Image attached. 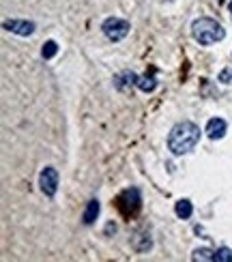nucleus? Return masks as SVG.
<instances>
[{"mask_svg":"<svg viewBox=\"0 0 232 262\" xmlns=\"http://www.w3.org/2000/svg\"><path fill=\"white\" fill-rule=\"evenodd\" d=\"M198 142H200V127L192 121L176 123L170 129V135H168V149L172 151V155L192 153Z\"/></svg>","mask_w":232,"mask_h":262,"instance_id":"1","label":"nucleus"},{"mask_svg":"<svg viewBox=\"0 0 232 262\" xmlns=\"http://www.w3.org/2000/svg\"><path fill=\"white\" fill-rule=\"evenodd\" d=\"M192 35L200 45H213L226 37V30L219 22H215V19L200 17L192 24Z\"/></svg>","mask_w":232,"mask_h":262,"instance_id":"2","label":"nucleus"},{"mask_svg":"<svg viewBox=\"0 0 232 262\" xmlns=\"http://www.w3.org/2000/svg\"><path fill=\"white\" fill-rule=\"evenodd\" d=\"M101 30L110 41H123L125 37L129 35L131 24L127 22V19H121V17H108L101 24Z\"/></svg>","mask_w":232,"mask_h":262,"instance_id":"3","label":"nucleus"},{"mask_svg":"<svg viewBox=\"0 0 232 262\" xmlns=\"http://www.w3.org/2000/svg\"><path fill=\"white\" fill-rule=\"evenodd\" d=\"M39 185H41V192H43L48 198H54L58 192V170L56 168H43L39 174Z\"/></svg>","mask_w":232,"mask_h":262,"instance_id":"4","label":"nucleus"},{"mask_svg":"<svg viewBox=\"0 0 232 262\" xmlns=\"http://www.w3.org/2000/svg\"><path fill=\"white\" fill-rule=\"evenodd\" d=\"M35 24L33 22H26V19H11V22H5V30L9 33H15L19 37H28L35 33Z\"/></svg>","mask_w":232,"mask_h":262,"instance_id":"5","label":"nucleus"},{"mask_svg":"<svg viewBox=\"0 0 232 262\" xmlns=\"http://www.w3.org/2000/svg\"><path fill=\"white\" fill-rule=\"evenodd\" d=\"M121 206L125 213H135L140 208V192L138 189H127L121 196Z\"/></svg>","mask_w":232,"mask_h":262,"instance_id":"6","label":"nucleus"},{"mask_svg":"<svg viewBox=\"0 0 232 262\" xmlns=\"http://www.w3.org/2000/svg\"><path fill=\"white\" fill-rule=\"evenodd\" d=\"M226 129H228V125L224 118H211L206 125V135L211 140H219L226 135Z\"/></svg>","mask_w":232,"mask_h":262,"instance_id":"7","label":"nucleus"},{"mask_svg":"<svg viewBox=\"0 0 232 262\" xmlns=\"http://www.w3.org/2000/svg\"><path fill=\"white\" fill-rule=\"evenodd\" d=\"M99 200H90L88 204H86V211H84V215H82V219H84V224L86 226H90V224H95V219H97V215H99Z\"/></svg>","mask_w":232,"mask_h":262,"instance_id":"8","label":"nucleus"},{"mask_svg":"<svg viewBox=\"0 0 232 262\" xmlns=\"http://www.w3.org/2000/svg\"><path fill=\"white\" fill-rule=\"evenodd\" d=\"M174 211H176V215L181 219H189V217H192V213H194V206H192V202H189V200H178L176 206H174Z\"/></svg>","mask_w":232,"mask_h":262,"instance_id":"9","label":"nucleus"},{"mask_svg":"<svg viewBox=\"0 0 232 262\" xmlns=\"http://www.w3.org/2000/svg\"><path fill=\"white\" fill-rule=\"evenodd\" d=\"M135 86L144 92H153L157 88V80L153 76H142V78H138V82H135Z\"/></svg>","mask_w":232,"mask_h":262,"instance_id":"10","label":"nucleus"},{"mask_svg":"<svg viewBox=\"0 0 232 262\" xmlns=\"http://www.w3.org/2000/svg\"><path fill=\"white\" fill-rule=\"evenodd\" d=\"M56 52H58L56 41H48V43H43V50H41V54H43V58H54Z\"/></svg>","mask_w":232,"mask_h":262,"instance_id":"11","label":"nucleus"},{"mask_svg":"<svg viewBox=\"0 0 232 262\" xmlns=\"http://www.w3.org/2000/svg\"><path fill=\"white\" fill-rule=\"evenodd\" d=\"M213 258H215V251H211V249H206V247L196 249L194 256H192V260H213Z\"/></svg>","mask_w":232,"mask_h":262,"instance_id":"12","label":"nucleus"},{"mask_svg":"<svg viewBox=\"0 0 232 262\" xmlns=\"http://www.w3.org/2000/svg\"><path fill=\"white\" fill-rule=\"evenodd\" d=\"M215 262H232V251L228 249V247H219L217 251H215V258H213Z\"/></svg>","mask_w":232,"mask_h":262,"instance_id":"13","label":"nucleus"},{"mask_svg":"<svg viewBox=\"0 0 232 262\" xmlns=\"http://www.w3.org/2000/svg\"><path fill=\"white\" fill-rule=\"evenodd\" d=\"M221 84H232V67H226L224 71L219 73V78H217Z\"/></svg>","mask_w":232,"mask_h":262,"instance_id":"14","label":"nucleus"},{"mask_svg":"<svg viewBox=\"0 0 232 262\" xmlns=\"http://www.w3.org/2000/svg\"><path fill=\"white\" fill-rule=\"evenodd\" d=\"M224 3H226V0H219V5H224Z\"/></svg>","mask_w":232,"mask_h":262,"instance_id":"15","label":"nucleus"},{"mask_svg":"<svg viewBox=\"0 0 232 262\" xmlns=\"http://www.w3.org/2000/svg\"><path fill=\"white\" fill-rule=\"evenodd\" d=\"M230 11H232V3H230Z\"/></svg>","mask_w":232,"mask_h":262,"instance_id":"16","label":"nucleus"}]
</instances>
